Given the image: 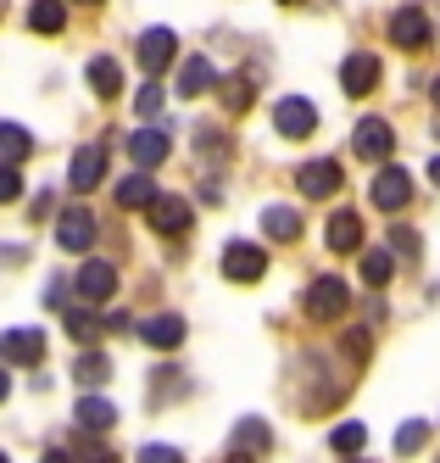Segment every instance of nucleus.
Here are the masks:
<instances>
[{
  "mask_svg": "<svg viewBox=\"0 0 440 463\" xmlns=\"http://www.w3.org/2000/svg\"><path fill=\"white\" fill-rule=\"evenodd\" d=\"M390 40H396L401 51H424V45H429V17H424L418 6L390 12Z\"/></svg>",
  "mask_w": 440,
  "mask_h": 463,
  "instance_id": "f8f14e48",
  "label": "nucleus"
},
{
  "mask_svg": "<svg viewBox=\"0 0 440 463\" xmlns=\"http://www.w3.org/2000/svg\"><path fill=\"white\" fill-rule=\"evenodd\" d=\"M341 162H329V156H318V162H301V174H295V190L301 195H313V202H323V195H334L341 190Z\"/></svg>",
  "mask_w": 440,
  "mask_h": 463,
  "instance_id": "20e7f679",
  "label": "nucleus"
},
{
  "mask_svg": "<svg viewBox=\"0 0 440 463\" xmlns=\"http://www.w3.org/2000/svg\"><path fill=\"white\" fill-rule=\"evenodd\" d=\"M79 6H100V0H79Z\"/></svg>",
  "mask_w": 440,
  "mask_h": 463,
  "instance_id": "79ce46f5",
  "label": "nucleus"
},
{
  "mask_svg": "<svg viewBox=\"0 0 440 463\" xmlns=\"http://www.w3.org/2000/svg\"><path fill=\"white\" fill-rule=\"evenodd\" d=\"M28 28H33V34H61V28H67V6H61V0H33V6H28Z\"/></svg>",
  "mask_w": 440,
  "mask_h": 463,
  "instance_id": "aec40b11",
  "label": "nucleus"
},
{
  "mask_svg": "<svg viewBox=\"0 0 440 463\" xmlns=\"http://www.w3.org/2000/svg\"><path fill=\"white\" fill-rule=\"evenodd\" d=\"M190 202H184V195H162V202L151 207V229H156V235H184V229H190Z\"/></svg>",
  "mask_w": 440,
  "mask_h": 463,
  "instance_id": "dca6fc26",
  "label": "nucleus"
},
{
  "mask_svg": "<svg viewBox=\"0 0 440 463\" xmlns=\"http://www.w3.org/2000/svg\"><path fill=\"white\" fill-rule=\"evenodd\" d=\"M100 179H107V151H100V146H84V151H73V168H67V184H73V190H95Z\"/></svg>",
  "mask_w": 440,
  "mask_h": 463,
  "instance_id": "2eb2a0df",
  "label": "nucleus"
},
{
  "mask_svg": "<svg viewBox=\"0 0 440 463\" xmlns=\"http://www.w3.org/2000/svg\"><path fill=\"white\" fill-rule=\"evenodd\" d=\"M167 151H173V140H167L162 128H134V135H128V156H134V168H140V174L162 168Z\"/></svg>",
  "mask_w": 440,
  "mask_h": 463,
  "instance_id": "423d86ee",
  "label": "nucleus"
},
{
  "mask_svg": "<svg viewBox=\"0 0 440 463\" xmlns=\"http://www.w3.org/2000/svg\"><path fill=\"white\" fill-rule=\"evenodd\" d=\"M407 202H413L407 168H379V179H374V207H379V213H401Z\"/></svg>",
  "mask_w": 440,
  "mask_h": 463,
  "instance_id": "9d476101",
  "label": "nucleus"
},
{
  "mask_svg": "<svg viewBox=\"0 0 440 463\" xmlns=\"http://www.w3.org/2000/svg\"><path fill=\"white\" fill-rule=\"evenodd\" d=\"M40 463H73V452H45Z\"/></svg>",
  "mask_w": 440,
  "mask_h": 463,
  "instance_id": "4c0bfd02",
  "label": "nucleus"
},
{
  "mask_svg": "<svg viewBox=\"0 0 440 463\" xmlns=\"http://www.w3.org/2000/svg\"><path fill=\"white\" fill-rule=\"evenodd\" d=\"M346 279H334V274H323V279H313L307 285V318H341L346 313Z\"/></svg>",
  "mask_w": 440,
  "mask_h": 463,
  "instance_id": "39448f33",
  "label": "nucleus"
},
{
  "mask_svg": "<svg viewBox=\"0 0 440 463\" xmlns=\"http://www.w3.org/2000/svg\"><path fill=\"white\" fill-rule=\"evenodd\" d=\"M429 95H435V107H440V73H435V84H429Z\"/></svg>",
  "mask_w": 440,
  "mask_h": 463,
  "instance_id": "a19ab883",
  "label": "nucleus"
},
{
  "mask_svg": "<svg viewBox=\"0 0 440 463\" xmlns=\"http://www.w3.org/2000/svg\"><path fill=\"white\" fill-rule=\"evenodd\" d=\"M56 241H61V251H89V241H95V213L89 207H67L56 218Z\"/></svg>",
  "mask_w": 440,
  "mask_h": 463,
  "instance_id": "6e6552de",
  "label": "nucleus"
},
{
  "mask_svg": "<svg viewBox=\"0 0 440 463\" xmlns=\"http://www.w3.org/2000/svg\"><path fill=\"white\" fill-rule=\"evenodd\" d=\"M351 151H357L362 162H390V151H396V128H390L385 118H362V123L351 128Z\"/></svg>",
  "mask_w": 440,
  "mask_h": 463,
  "instance_id": "f03ea898",
  "label": "nucleus"
},
{
  "mask_svg": "<svg viewBox=\"0 0 440 463\" xmlns=\"http://www.w3.org/2000/svg\"><path fill=\"white\" fill-rule=\"evenodd\" d=\"M429 179H435V184H440V156H435V162H429Z\"/></svg>",
  "mask_w": 440,
  "mask_h": 463,
  "instance_id": "58836bf2",
  "label": "nucleus"
},
{
  "mask_svg": "<svg viewBox=\"0 0 440 463\" xmlns=\"http://www.w3.org/2000/svg\"><path fill=\"white\" fill-rule=\"evenodd\" d=\"M17 195H23V179H17V168H6L0 174V202H17Z\"/></svg>",
  "mask_w": 440,
  "mask_h": 463,
  "instance_id": "f704fd0d",
  "label": "nucleus"
},
{
  "mask_svg": "<svg viewBox=\"0 0 440 463\" xmlns=\"http://www.w3.org/2000/svg\"><path fill=\"white\" fill-rule=\"evenodd\" d=\"M323 241H329V251H357L362 246V218L357 213H334L329 229H323Z\"/></svg>",
  "mask_w": 440,
  "mask_h": 463,
  "instance_id": "6ab92c4d",
  "label": "nucleus"
},
{
  "mask_svg": "<svg viewBox=\"0 0 440 463\" xmlns=\"http://www.w3.org/2000/svg\"><path fill=\"white\" fill-rule=\"evenodd\" d=\"M73 419L89 430V436H100V430H112L117 424V408L107 402V396L100 391H89V396H79V408H73Z\"/></svg>",
  "mask_w": 440,
  "mask_h": 463,
  "instance_id": "a211bd4d",
  "label": "nucleus"
},
{
  "mask_svg": "<svg viewBox=\"0 0 440 463\" xmlns=\"http://www.w3.org/2000/svg\"><path fill=\"white\" fill-rule=\"evenodd\" d=\"M390 241H396V251H407V257H418V235H413V229H396Z\"/></svg>",
  "mask_w": 440,
  "mask_h": 463,
  "instance_id": "c9c22d12",
  "label": "nucleus"
},
{
  "mask_svg": "<svg viewBox=\"0 0 440 463\" xmlns=\"http://www.w3.org/2000/svg\"><path fill=\"white\" fill-rule=\"evenodd\" d=\"M134 107H140V118H156L162 112V84H145L140 95H134Z\"/></svg>",
  "mask_w": 440,
  "mask_h": 463,
  "instance_id": "72a5a7b5",
  "label": "nucleus"
},
{
  "mask_svg": "<svg viewBox=\"0 0 440 463\" xmlns=\"http://www.w3.org/2000/svg\"><path fill=\"white\" fill-rule=\"evenodd\" d=\"M173 56H179V34H173V28H145V34H140V68L145 73H162Z\"/></svg>",
  "mask_w": 440,
  "mask_h": 463,
  "instance_id": "9b49d317",
  "label": "nucleus"
},
{
  "mask_svg": "<svg viewBox=\"0 0 440 463\" xmlns=\"http://www.w3.org/2000/svg\"><path fill=\"white\" fill-rule=\"evenodd\" d=\"M140 463H184V452H179V447L151 441V447H140Z\"/></svg>",
  "mask_w": 440,
  "mask_h": 463,
  "instance_id": "473e14b6",
  "label": "nucleus"
},
{
  "mask_svg": "<svg viewBox=\"0 0 440 463\" xmlns=\"http://www.w3.org/2000/svg\"><path fill=\"white\" fill-rule=\"evenodd\" d=\"M329 441H334V452H346V458H351V452H362L368 430H362V419H346V424H334V436H329Z\"/></svg>",
  "mask_w": 440,
  "mask_h": 463,
  "instance_id": "bb28decb",
  "label": "nucleus"
},
{
  "mask_svg": "<svg viewBox=\"0 0 440 463\" xmlns=\"http://www.w3.org/2000/svg\"><path fill=\"white\" fill-rule=\"evenodd\" d=\"M362 279H368V285H374V290H379V285H390V279H396V251H385V246H374V251H368V257H362Z\"/></svg>",
  "mask_w": 440,
  "mask_h": 463,
  "instance_id": "393cba45",
  "label": "nucleus"
},
{
  "mask_svg": "<svg viewBox=\"0 0 440 463\" xmlns=\"http://www.w3.org/2000/svg\"><path fill=\"white\" fill-rule=\"evenodd\" d=\"M341 352H346V363H357V369H362L368 352H374V335H368V329H346V335H341Z\"/></svg>",
  "mask_w": 440,
  "mask_h": 463,
  "instance_id": "c756f323",
  "label": "nucleus"
},
{
  "mask_svg": "<svg viewBox=\"0 0 440 463\" xmlns=\"http://www.w3.org/2000/svg\"><path fill=\"white\" fill-rule=\"evenodd\" d=\"M0 140H6V162H0V168H23L28 151H33V140L23 135V123H0Z\"/></svg>",
  "mask_w": 440,
  "mask_h": 463,
  "instance_id": "a878e982",
  "label": "nucleus"
},
{
  "mask_svg": "<svg viewBox=\"0 0 440 463\" xmlns=\"http://www.w3.org/2000/svg\"><path fill=\"white\" fill-rule=\"evenodd\" d=\"M223 463H251V458H246V452H229V458H223Z\"/></svg>",
  "mask_w": 440,
  "mask_h": 463,
  "instance_id": "ea45409f",
  "label": "nucleus"
},
{
  "mask_svg": "<svg viewBox=\"0 0 440 463\" xmlns=\"http://www.w3.org/2000/svg\"><path fill=\"white\" fill-rule=\"evenodd\" d=\"M285 6H295V0H285Z\"/></svg>",
  "mask_w": 440,
  "mask_h": 463,
  "instance_id": "37998d69",
  "label": "nucleus"
},
{
  "mask_svg": "<svg viewBox=\"0 0 440 463\" xmlns=\"http://www.w3.org/2000/svg\"><path fill=\"white\" fill-rule=\"evenodd\" d=\"M73 285H79L84 302H112V296H117V269H112V262H100V257H89Z\"/></svg>",
  "mask_w": 440,
  "mask_h": 463,
  "instance_id": "0eeeda50",
  "label": "nucleus"
},
{
  "mask_svg": "<svg viewBox=\"0 0 440 463\" xmlns=\"http://www.w3.org/2000/svg\"><path fill=\"white\" fill-rule=\"evenodd\" d=\"M73 374H79L84 385H100V380L112 374V363H107V352H84V357L73 363Z\"/></svg>",
  "mask_w": 440,
  "mask_h": 463,
  "instance_id": "cd10ccee",
  "label": "nucleus"
},
{
  "mask_svg": "<svg viewBox=\"0 0 440 463\" xmlns=\"http://www.w3.org/2000/svg\"><path fill=\"white\" fill-rule=\"evenodd\" d=\"M262 274H267V251H262V246H251V241H229V246H223V279L257 285Z\"/></svg>",
  "mask_w": 440,
  "mask_h": 463,
  "instance_id": "f257e3e1",
  "label": "nucleus"
},
{
  "mask_svg": "<svg viewBox=\"0 0 440 463\" xmlns=\"http://www.w3.org/2000/svg\"><path fill=\"white\" fill-rule=\"evenodd\" d=\"M223 107H229V112H246V107H251V79H246V73L223 84Z\"/></svg>",
  "mask_w": 440,
  "mask_h": 463,
  "instance_id": "7c9ffc66",
  "label": "nucleus"
},
{
  "mask_svg": "<svg viewBox=\"0 0 440 463\" xmlns=\"http://www.w3.org/2000/svg\"><path fill=\"white\" fill-rule=\"evenodd\" d=\"M424 441H429V424H424V419H407V424L396 430V452H401V458H413Z\"/></svg>",
  "mask_w": 440,
  "mask_h": 463,
  "instance_id": "c85d7f7f",
  "label": "nucleus"
},
{
  "mask_svg": "<svg viewBox=\"0 0 440 463\" xmlns=\"http://www.w3.org/2000/svg\"><path fill=\"white\" fill-rule=\"evenodd\" d=\"M89 90L100 95V101H112V95L123 90V68H117L112 56H95V61H89Z\"/></svg>",
  "mask_w": 440,
  "mask_h": 463,
  "instance_id": "412c9836",
  "label": "nucleus"
},
{
  "mask_svg": "<svg viewBox=\"0 0 440 463\" xmlns=\"http://www.w3.org/2000/svg\"><path fill=\"white\" fill-rule=\"evenodd\" d=\"M341 90L346 95H374L379 90V56H368V51L346 56L341 61Z\"/></svg>",
  "mask_w": 440,
  "mask_h": 463,
  "instance_id": "1a4fd4ad",
  "label": "nucleus"
},
{
  "mask_svg": "<svg viewBox=\"0 0 440 463\" xmlns=\"http://www.w3.org/2000/svg\"><path fill=\"white\" fill-rule=\"evenodd\" d=\"M67 329H73V335L84 341V335H89V313H67Z\"/></svg>",
  "mask_w": 440,
  "mask_h": 463,
  "instance_id": "e433bc0d",
  "label": "nucleus"
},
{
  "mask_svg": "<svg viewBox=\"0 0 440 463\" xmlns=\"http://www.w3.org/2000/svg\"><path fill=\"white\" fill-rule=\"evenodd\" d=\"M140 341L156 346V352H173L184 341V318L179 313H156V318H140Z\"/></svg>",
  "mask_w": 440,
  "mask_h": 463,
  "instance_id": "4468645a",
  "label": "nucleus"
},
{
  "mask_svg": "<svg viewBox=\"0 0 440 463\" xmlns=\"http://www.w3.org/2000/svg\"><path fill=\"white\" fill-rule=\"evenodd\" d=\"M234 447H240L246 458L251 452H267V447H274V430H267L262 419H240V424H234Z\"/></svg>",
  "mask_w": 440,
  "mask_h": 463,
  "instance_id": "5701e85b",
  "label": "nucleus"
},
{
  "mask_svg": "<svg viewBox=\"0 0 440 463\" xmlns=\"http://www.w3.org/2000/svg\"><path fill=\"white\" fill-rule=\"evenodd\" d=\"M212 90V61L207 56H190L179 68V95H207Z\"/></svg>",
  "mask_w": 440,
  "mask_h": 463,
  "instance_id": "b1692460",
  "label": "nucleus"
},
{
  "mask_svg": "<svg viewBox=\"0 0 440 463\" xmlns=\"http://www.w3.org/2000/svg\"><path fill=\"white\" fill-rule=\"evenodd\" d=\"M274 123H279L285 140H307L313 128H318V107L307 101V95H285V101L274 107Z\"/></svg>",
  "mask_w": 440,
  "mask_h": 463,
  "instance_id": "7ed1b4c3",
  "label": "nucleus"
},
{
  "mask_svg": "<svg viewBox=\"0 0 440 463\" xmlns=\"http://www.w3.org/2000/svg\"><path fill=\"white\" fill-rule=\"evenodd\" d=\"M73 452H79L84 463H117V458H112V447L100 441V436H79V447H73Z\"/></svg>",
  "mask_w": 440,
  "mask_h": 463,
  "instance_id": "2f4dec72",
  "label": "nucleus"
},
{
  "mask_svg": "<svg viewBox=\"0 0 440 463\" xmlns=\"http://www.w3.org/2000/svg\"><path fill=\"white\" fill-rule=\"evenodd\" d=\"M301 213L290 207V202H274V207H262V235L267 241H279V246H290V241H301Z\"/></svg>",
  "mask_w": 440,
  "mask_h": 463,
  "instance_id": "ddd939ff",
  "label": "nucleus"
},
{
  "mask_svg": "<svg viewBox=\"0 0 440 463\" xmlns=\"http://www.w3.org/2000/svg\"><path fill=\"white\" fill-rule=\"evenodd\" d=\"M0 352H6V363H40L45 357V329H6V341H0Z\"/></svg>",
  "mask_w": 440,
  "mask_h": 463,
  "instance_id": "f3484780",
  "label": "nucleus"
},
{
  "mask_svg": "<svg viewBox=\"0 0 440 463\" xmlns=\"http://www.w3.org/2000/svg\"><path fill=\"white\" fill-rule=\"evenodd\" d=\"M162 195H156V184H151V174H128L123 184H117V207H156Z\"/></svg>",
  "mask_w": 440,
  "mask_h": 463,
  "instance_id": "4be33fe9",
  "label": "nucleus"
}]
</instances>
